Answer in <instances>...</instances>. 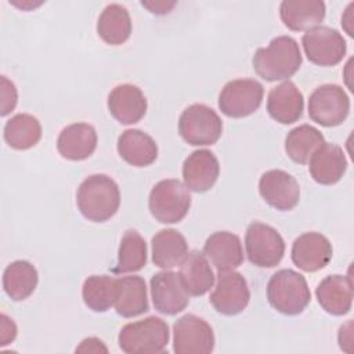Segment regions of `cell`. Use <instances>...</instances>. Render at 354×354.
I'll return each mask as SVG.
<instances>
[{"label":"cell","instance_id":"1","mask_svg":"<svg viewBox=\"0 0 354 354\" xmlns=\"http://www.w3.org/2000/svg\"><path fill=\"white\" fill-rule=\"evenodd\" d=\"M297 41L290 36H277L267 47L256 50L252 64L254 72L267 82L288 80L301 65Z\"/></svg>","mask_w":354,"mask_h":354},{"label":"cell","instance_id":"2","mask_svg":"<svg viewBox=\"0 0 354 354\" xmlns=\"http://www.w3.org/2000/svg\"><path fill=\"white\" fill-rule=\"evenodd\" d=\"M76 203L82 216L93 223L109 220L119 209L120 191L106 174H91L77 188Z\"/></svg>","mask_w":354,"mask_h":354},{"label":"cell","instance_id":"3","mask_svg":"<svg viewBox=\"0 0 354 354\" xmlns=\"http://www.w3.org/2000/svg\"><path fill=\"white\" fill-rule=\"evenodd\" d=\"M267 299L278 313L297 315L308 306L311 292L301 274L290 268H283L274 272L268 279Z\"/></svg>","mask_w":354,"mask_h":354},{"label":"cell","instance_id":"4","mask_svg":"<svg viewBox=\"0 0 354 354\" xmlns=\"http://www.w3.org/2000/svg\"><path fill=\"white\" fill-rule=\"evenodd\" d=\"M119 347L127 354L160 353L169 343V326L159 317H148L124 325L118 336Z\"/></svg>","mask_w":354,"mask_h":354},{"label":"cell","instance_id":"5","mask_svg":"<svg viewBox=\"0 0 354 354\" xmlns=\"http://www.w3.org/2000/svg\"><path fill=\"white\" fill-rule=\"evenodd\" d=\"M148 207L159 223H178L187 216L191 207L189 189L176 178L162 180L151 189Z\"/></svg>","mask_w":354,"mask_h":354},{"label":"cell","instance_id":"6","mask_svg":"<svg viewBox=\"0 0 354 354\" xmlns=\"http://www.w3.org/2000/svg\"><path fill=\"white\" fill-rule=\"evenodd\" d=\"M178 133L189 145H212L221 137L223 122L210 106L192 104L180 115Z\"/></svg>","mask_w":354,"mask_h":354},{"label":"cell","instance_id":"7","mask_svg":"<svg viewBox=\"0 0 354 354\" xmlns=\"http://www.w3.org/2000/svg\"><path fill=\"white\" fill-rule=\"evenodd\" d=\"M248 259L260 268H272L279 264L285 254V242L281 234L271 225L253 221L245 234Z\"/></svg>","mask_w":354,"mask_h":354},{"label":"cell","instance_id":"8","mask_svg":"<svg viewBox=\"0 0 354 354\" xmlns=\"http://www.w3.org/2000/svg\"><path fill=\"white\" fill-rule=\"evenodd\" d=\"M350 112V98L337 84H322L308 98V116L324 127L342 124Z\"/></svg>","mask_w":354,"mask_h":354},{"label":"cell","instance_id":"9","mask_svg":"<svg viewBox=\"0 0 354 354\" xmlns=\"http://www.w3.org/2000/svg\"><path fill=\"white\" fill-rule=\"evenodd\" d=\"M263 84L254 79H235L220 91L218 108L228 118H245L254 113L263 101Z\"/></svg>","mask_w":354,"mask_h":354},{"label":"cell","instance_id":"10","mask_svg":"<svg viewBox=\"0 0 354 354\" xmlns=\"http://www.w3.org/2000/svg\"><path fill=\"white\" fill-rule=\"evenodd\" d=\"M301 44L308 61L319 66L337 65L347 51L343 36L329 26H315L307 30L301 37Z\"/></svg>","mask_w":354,"mask_h":354},{"label":"cell","instance_id":"11","mask_svg":"<svg viewBox=\"0 0 354 354\" xmlns=\"http://www.w3.org/2000/svg\"><path fill=\"white\" fill-rule=\"evenodd\" d=\"M214 348L212 326L201 317L187 314L173 325V351L177 354H207Z\"/></svg>","mask_w":354,"mask_h":354},{"label":"cell","instance_id":"12","mask_svg":"<svg viewBox=\"0 0 354 354\" xmlns=\"http://www.w3.org/2000/svg\"><path fill=\"white\" fill-rule=\"evenodd\" d=\"M210 304L223 315H236L242 313L250 300L248 282L242 274L231 271H218Z\"/></svg>","mask_w":354,"mask_h":354},{"label":"cell","instance_id":"13","mask_svg":"<svg viewBox=\"0 0 354 354\" xmlns=\"http://www.w3.org/2000/svg\"><path fill=\"white\" fill-rule=\"evenodd\" d=\"M151 297L156 311L165 315L181 313L189 303L187 292L178 272L160 271L151 278Z\"/></svg>","mask_w":354,"mask_h":354},{"label":"cell","instance_id":"14","mask_svg":"<svg viewBox=\"0 0 354 354\" xmlns=\"http://www.w3.org/2000/svg\"><path fill=\"white\" fill-rule=\"evenodd\" d=\"M259 192L266 203L277 210H292L300 199V187L296 178L279 169H272L261 174Z\"/></svg>","mask_w":354,"mask_h":354},{"label":"cell","instance_id":"15","mask_svg":"<svg viewBox=\"0 0 354 354\" xmlns=\"http://www.w3.org/2000/svg\"><path fill=\"white\" fill-rule=\"evenodd\" d=\"M332 243L319 232H304L292 245V261L306 272L322 270L332 259Z\"/></svg>","mask_w":354,"mask_h":354},{"label":"cell","instance_id":"16","mask_svg":"<svg viewBox=\"0 0 354 354\" xmlns=\"http://www.w3.org/2000/svg\"><path fill=\"white\" fill-rule=\"evenodd\" d=\"M220 163L209 149L194 151L183 163V180L185 187L194 192H206L217 181Z\"/></svg>","mask_w":354,"mask_h":354},{"label":"cell","instance_id":"17","mask_svg":"<svg viewBox=\"0 0 354 354\" xmlns=\"http://www.w3.org/2000/svg\"><path fill=\"white\" fill-rule=\"evenodd\" d=\"M147 98L141 88L134 84H119L108 95V109L122 124L140 122L147 112Z\"/></svg>","mask_w":354,"mask_h":354},{"label":"cell","instance_id":"18","mask_svg":"<svg viewBox=\"0 0 354 354\" xmlns=\"http://www.w3.org/2000/svg\"><path fill=\"white\" fill-rule=\"evenodd\" d=\"M303 109V94L293 82L286 80L270 90L267 97V111L275 122L281 124L295 123L301 118Z\"/></svg>","mask_w":354,"mask_h":354},{"label":"cell","instance_id":"19","mask_svg":"<svg viewBox=\"0 0 354 354\" xmlns=\"http://www.w3.org/2000/svg\"><path fill=\"white\" fill-rule=\"evenodd\" d=\"M308 165L313 180L321 185L336 184L347 170V159L343 149L330 142H324L311 155Z\"/></svg>","mask_w":354,"mask_h":354},{"label":"cell","instance_id":"20","mask_svg":"<svg viewBox=\"0 0 354 354\" xmlns=\"http://www.w3.org/2000/svg\"><path fill=\"white\" fill-rule=\"evenodd\" d=\"M203 253L217 271H231L243 263L241 239L228 231L213 232L203 245Z\"/></svg>","mask_w":354,"mask_h":354},{"label":"cell","instance_id":"21","mask_svg":"<svg viewBox=\"0 0 354 354\" xmlns=\"http://www.w3.org/2000/svg\"><path fill=\"white\" fill-rule=\"evenodd\" d=\"M97 148L95 129L88 123H72L57 138V149L64 159L84 160Z\"/></svg>","mask_w":354,"mask_h":354},{"label":"cell","instance_id":"22","mask_svg":"<svg viewBox=\"0 0 354 354\" xmlns=\"http://www.w3.org/2000/svg\"><path fill=\"white\" fill-rule=\"evenodd\" d=\"M319 306L332 315H344L353 304V282L346 275H328L315 289Z\"/></svg>","mask_w":354,"mask_h":354},{"label":"cell","instance_id":"23","mask_svg":"<svg viewBox=\"0 0 354 354\" xmlns=\"http://www.w3.org/2000/svg\"><path fill=\"white\" fill-rule=\"evenodd\" d=\"M325 3L321 0H283L279 17L283 25L295 32L310 30L325 18Z\"/></svg>","mask_w":354,"mask_h":354},{"label":"cell","instance_id":"24","mask_svg":"<svg viewBox=\"0 0 354 354\" xmlns=\"http://www.w3.org/2000/svg\"><path fill=\"white\" fill-rule=\"evenodd\" d=\"M118 152L129 165L145 167L156 160L158 145L149 134L138 129H129L118 138Z\"/></svg>","mask_w":354,"mask_h":354},{"label":"cell","instance_id":"25","mask_svg":"<svg viewBox=\"0 0 354 354\" xmlns=\"http://www.w3.org/2000/svg\"><path fill=\"white\" fill-rule=\"evenodd\" d=\"M116 313L124 318L138 317L149 310L147 286L138 275L118 278V292L113 304Z\"/></svg>","mask_w":354,"mask_h":354},{"label":"cell","instance_id":"26","mask_svg":"<svg viewBox=\"0 0 354 354\" xmlns=\"http://www.w3.org/2000/svg\"><path fill=\"white\" fill-rule=\"evenodd\" d=\"M178 275L192 296H203L210 290L214 283V274L205 253L199 250H191L180 263Z\"/></svg>","mask_w":354,"mask_h":354},{"label":"cell","instance_id":"27","mask_svg":"<svg viewBox=\"0 0 354 354\" xmlns=\"http://www.w3.org/2000/svg\"><path fill=\"white\" fill-rule=\"evenodd\" d=\"M151 246L153 264L165 270L178 266L188 253V243L184 235L173 228L156 232L152 236Z\"/></svg>","mask_w":354,"mask_h":354},{"label":"cell","instance_id":"28","mask_svg":"<svg viewBox=\"0 0 354 354\" xmlns=\"http://www.w3.org/2000/svg\"><path fill=\"white\" fill-rule=\"evenodd\" d=\"M98 36L111 46L124 43L131 35V18L126 7L120 4H108L97 21Z\"/></svg>","mask_w":354,"mask_h":354},{"label":"cell","instance_id":"29","mask_svg":"<svg viewBox=\"0 0 354 354\" xmlns=\"http://www.w3.org/2000/svg\"><path fill=\"white\" fill-rule=\"evenodd\" d=\"M37 270L26 260H15L3 272V289L15 301L28 299L36 289Z\"/></svg>","mask_w":354,"mask_h":354},{"label":"cell","instance_id":"30","mask_svg":"<svg viewBox=\"0 0 354 354\" xmlns=\"http://www.w3.org/2000/svg\"><path fill=\"white\" fill-rule=\"evenodd\" d=\"M3 136L11 148L25 151L40 141L41 124L29 113H17L6 122Z\"/></svg>","mask_w":354,"mask_h":354},{"label":"cell","instance_id":"31","mask_svg":"<svg viewBox=\"0 0 354 354\" xmlns=\"http://www.w3.org/2000/svg\"><path fill=\"white\" fill-rule=\"evenodd\" d=\"M324 142V136L318 129L310 124H301L288 133L285 138V151L293 162L304 165L308 163L311 155Z\"/></svg>","mask_w":354,"mask_h":354},{"label":"cell","instance_id":"32","mask_svg":"<svg viewBox=\"0 0 354 354\" xmlns=\"http://www.w3.org/2000/svg\"><path fill=\"white\" fill-rule=\"evenodd\" d=\"M118 278L109 275H91L82 288L84 304L94 313H105L115 304Z\"/></svg>","mask_w":354,"mask_h":354},{"label":"cell","instance_id":"33","mask_svg":"<svg viewBox=\"0 0 354 354\" xmlns=\"http://www.w3.org/2000/svg\"><path fill=\"white\" fill-rule=\"evenodd\" d=\"M147 263V243L136 230H127L122 236L113 274H127L140 271Z\"/></svg>","mask_w":354,"mask_h":354},{"label":"cell","instance_id":"34","mask_svg":"<svg viewBox=\"0 0 354 354\" xmlns=\"http://www.w3.org/2000/svg\"><path fill=\"white\" fill-rule=\"evenodd\" d=\"M0 97H1V116H7L11 111H14L18 101V91L15 84L7 79L6 76L0 77Z\"/></svg>","mask_w":354,"mask_h":354},{"label":"cell","instance_id":"35","mask_svg":"<svg viewBox=\"0 0 354 354\" xmlns=\"http://www.w3.org/2000/svg\"><path fill=\"white\" fill-rule=\"evenodd\" d=\"M17 325L6 314L0 315V346L4 347L15 340L17 337Z\"/></svg>","mask_w":354,"mask_h":354},{"label":"cell","instance_id":"36","mask_svg":"<svg viewBox=\"0 0 354 354\" xmlns=\"http://www.w3.org/2000/svg\"><path fill=\"white\" fill-rule=\"evenodd\" d=\"M76 353H108L104 342L97 337H87L76 347Z\"/></svg>","mask_w":354,"mask_h":354},{"label":"cell","instance_id":"37","mask_svg":"<svg viewBox=\"0 0 354 354\" xmlns=\"http://www.w3.org/2000/svg\"><path fill=\"white\" fill-rule=\"evenodd\" d=\"M351 326H353V322L350 319L346 325H342L340 329H339V344H340V348L347 351V353L351 351V348L348 347L351 344Z\"/></svg>","mask_w":354,"mask_h":354},{"label":"cell","instance_id":"38","mask_svg":"<svg viewBox=\"0 0 354 354\" xmlns=\"http://www.w3.org/2000/svg\"><path fill=\"white\" fill-rule=\"evenodd\" d=\"M141 4L148 8L152 14H158V15H162V14H166L169 12L174 6L176 3L171 1V3H166V1H152V3H148V1H141Z\"/></svg>","mask_w":354,"mask_h":354}]
</instances>
